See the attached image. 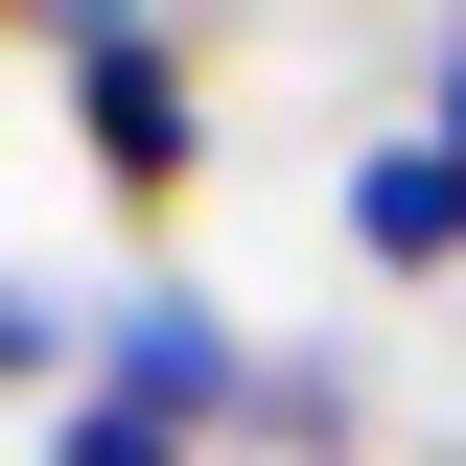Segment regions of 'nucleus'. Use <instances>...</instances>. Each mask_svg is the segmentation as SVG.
<instances>
[{"label":"nucleus","instance_id":"1","mask_svg":"<svg viewBox=\"0 0 466 466\" xmlns=\"http://www.w3.org/2000/svg\"><path fill=\"white\" fill-rule=\"evenodd\" d=\"M94 420H164V443H280L303 420V350L280 327H233L187 257H140V280H94Z\"/></svg>","mask_w":466,"mask_h":466},{"label":"nucleus","instance_id":"2","mask_svg":"<svg viewBox=\"0 0 466 466\" xmlns=\"http://www.w3.org/2000/svg\"><path fill=\"white\" fill-rule=\"evenodd\" d=\"M70 94V164L116 187V210H187L210 187V70H187V24H140V47H94V70H47Z\"/></svg>","mask_w":466,"mask_h":466},{"label":"nucleus","instance_id":"3","mask_svg":"<svg viewBox=\"0 0 466 466\" xmlns=\"http://www.w3.org/2000/svg\"><path fill=\"white\" fill-rule=\"evenodd\" d=\"M327 233H350V280H397V303H443V280H466V140H443V116H397V140H350Z\"/></svg>","mask_w":466,"mask_h":466},{"label":"nucleus","instance_id":"4","mask_svg":"<svg viewBox=\"0 0 466 466\" xmlns=\"http://www.w3.org/2000/svg\"><path fill=\"white\" fill-rule=\"evenodd\" d=\"M0 397H94V303H47V280H24V257H0Z\"/></svg>","mask_w":466,"mask_h":466},{"label":"nucleus","instance_id":"5","mask_svg":"<svg viewBox=\"0 0 466 466\" xmlns=\"http://www.w3.org/2000/svg\"><path fill=\"white\" fill-rule=\"evenodd\" d=\"M0 24H24V47H47V70H94V47H140L164 0H0Z\"/></svg>","mask_w":466,"mask_h":466},{"label":"nucleus","instance_id":"6","mask_svg":"<svg viewBox=\"0 0 466 466\" xmlns=\"http://www.w3.org/2000/svg\"><path fill=\"white\" fill-rule=\"evenodd\" d=\"M47 466H210V443H164V420H94V397H70V420H47Z\"/></svg>","mask_w":466,"mask_h":466}]
</instances>
